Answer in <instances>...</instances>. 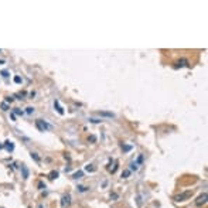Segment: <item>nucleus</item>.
Wrapping results in <instances>:
<instances>
[{"label":"nucleus","mask_w":208,"mask_h":208,"mask_svg":"<svg viewBox=\"0 0 208 208\" xmlns=\"http://www.w3.org/2000/svg\"><path fill=\"white\" fill-rule=\"evenodd\" d=\"M191 197H192V191H184V192L177 194L176 197H174V201H176V202H183V201L190 200Z\"/></svg>","instance_id":"obj_1"},{"label":"nucleus","mask_w":208,"mask_h":208,"mask_svg":"<svg viewBox=\"0 0 208 208\" xmlns=\"http://www.w3.org/2000/svg\"><path fill=\"white\" fill-rule=\"evenodd\" d=\"M35 128L38 129L40 132H45L47 129H50V125H48L47 122H44L43 119H37L35 120Z\"/></svg>","instance_id":"obj_2"},{"label":"nucleus","mask_w":208,"mask_h":208,"mask_svg":"<svg viewBox=\"0 0 208 208\" xmlns=\"http://www.w3.org/2000/svg\"><path fill=\"white\" fill-rule=\"evenodd\" d=\"M207 198H208L207 192H202L201 195H198V198L195 200V205H197V207H202V205H205V204H207Z\"/></svg>","instance_id":"obj_3"},{"label":"nucleus","mask_w":208,"mask_h":208,"mask_svg":"<svg viewBox=\"0 0 208 208\" xmlns=\"http://www.w3.org/2000/svg\"><path fill=\"white\" fill-rule=\"evenodd\" d=\"M70 205H71V195H70V194H65L64 197L61 198V207L68 208Z\"/></svg>","instance_id":"obj_4"},{"label":"nucleus","mask_w":208,"mask_h":208,"mask_svg":"<svg viewBox=\"0 0 208 208\" xmlns=\"http://www.w3.org/2000/svg\"><path fill=\"white\" fill-rule=\"evenodd\" d=\"M4 147L7 149L9 152H13V149H14V144H13V142H10V140H6V142H4Z\"/></svg>","instance_id":"obj_5"},{"label":"nucleus","mask_w":208,"mask_h":208,"mask_svg":"<svg viewBox=\"0 0 208 208\" xmlns=\"http://www.w3.org/2000/svg\"><path fill=\"white\" fill-rule=\"evenodd\" d=\"M54 108L57 109V112L60 113V115H64V109L61 108V105H60V102H58V101H55V102H54Z\"/></svg>","instance_id":"obj_6"},{"label":"nucleus","mask_w":208,"mask_h":208,"mask_svg":"<svg viewBox=\"0 0 208 208\" xmlns=\"http://www.w3.org/2000/svg\"><path fill=\"white\" fill-rule=\"evenodd\" d=\"M99 116H105V118H115V115L112 112H98Z\"/></svg>","instance_id":"obj_7"},{"label":"nucleus","mask_w":208,"mask_h":208,"mask_svg":"<svg viewBox=\"0 0 208 208\" xmlns=\"http://www.w3.org/2000/svg\"><path fill=\"white\" fill-rule=\"evenodd\" d=\"M85 170H87V171H89V173H94V171H95L96 168L94 167V166H92V164H88V166H87V167H85Z\"/></svg>","instance_id":"obj_8"},{"label":"nucleus","mask_w":208,"mask_h":208,"mask_svg":"<svg viewBox=\"0 0 208 208\" xmlns=\"http://www.w3.org/2000/svg\"><path fill=\"white\" fill-rule=\"evenodd\" d=\"M84 176V173H82V171H77V173H75V174H74V178H75V180H78V178H81V177Z\"/></svg>","instance_id":"obj_9"},{"label":"nucleus","mask_w":208,"mask_h":208,"mask_svg":"<svg viewBox=\"0 0 208 208\" xmlns=\"http://www.w3.org/2000/svg\"><path fill=\"white\" fill-rule=\"evenodd\" d=\"M21 170H23V176H24V178H27V177H28V171H27L26 166H21Z\"/></svg>","instance_id":"obj_10"},{"label":"nucleus","mask_w":208,"mask_h":208,"mask_svg":"<svg viewBox=\"0 0 208 208\" xmlns=\"http://www.w3.org/2000/svg\"><path fill=\"white\" fill-rule=\"evenodd\" d=\"M129 176H130V170H125V171L122 173V177H123V178H128Z\"/></svg>","instance_id":"obj_11"},{"label":"nucleus","mask_w":208,"mask_h":208,"mask_svg":"<svg viewBox=\"0 0 208 208\" xmlns=\"http://www.w3.org/2000/svg\"><path fill=\"white\" fill-rule=\"evenodd\" d=\"M57 177H58V173H57V171H51V173H50V178H51V180H54Z\"/></svg>","instance_id":"obj_12"},{"label":"nucleus","mask_w":208,"mask_h":208,"mask_svg":"<svg viewBox=\"0 0 208 208\" xmlns=\"http://www.w3.org/2000/svg\"><path fill=\"white\" fill-rule=\"evenodd\" d=\"M88 142H91V143H95V142H96V136H94V135H92V136H89L88 137Z\"/></svg>","instance_id":"obj_13"},{"label":"nucleus","mask_w":208,"mask_h":208,"mask_svg":"<svg viewBox=\"0 0 208 208\" xmlns=\"http://www.w3.org/2000/svg\"><path fill=\"white\" fill-rule=\"evenodd\" d=\"M177 64H180V65H177V67H183V65H187V60H181V61H178Z\"/></svg>","instance_id":"obj_14"},{"label":"nucleus","mask_w":208,"mask_h":208,"mask_svg":"<svg viewBox=\"0 0 208 208\" xmlns=\"http://www.w3.org/2000/svg\"><path fill=\"white\" fill-rule=\"evenodd\" d=\"M31 157H33V159H34L35 161H40V157L37 156V153H31Z\"/></svg>","instance_id":"obj_15"},{"label":"nucleus","mask_w":208,"mask_h":208,"mask_svg":"<svg viewBox=\"0 0 208 208\" xmlns=\"http://www.w3.org/2000/svg\"><path fill=\"white\" fill-rule=\"evenodd\" d=\"M1 109H3V111H9V105L6 104V102H3V104H1Z\"/></svg>","instance_id":"obj_16"},{"label":"nucleus","mask_w":208,"mask_h":208,"mask_svg":"<svg viewBox=\"0 0 208 208\" xmlns=\"http://www.w3.org/2000/svg\"><path fill=\"white\" fill-rule=\"evenodd\" d=\"M130 168H132V170H137V168H139V166H137L136 163H132V164H130Z\"/></svg>","instance_id":"obj_17"},{"label":"nucleus","mask_w":208,"mask_h":208,"mask_svg":"<svg viewBox=\"0 0 208 208\" xmlns=\"http://www.w3.org/2000/svg\"><path fill=\"white\" fill-rule=\"evenodd\" d=\"M14 113H16V115H23V111H21V109H14Z\"/></svg>","instance_id":"obj_18"},{"label":"nucleus","mask_w":208,"mask_h":208,"mask_svg":"<svg viewBox=\"0 0 208 208\" xmlns=\"http://www.w3.org/2000/svg\"><path fill=\"white\" fill-rule=\"evenodd\" d=\"M89 122H92V123H99V122H102V120H98V119H94V118H91Z\"/></svg>","instance_id":"obj_19"},{"label":"nucleus","mask_w":208,"mask_h":208,"mask_svg":"<svg viewBox=\"0 0 208 208\" xmlns=\"http://www.w3.org/2000/svg\"><path fill=\"white\" fill-rule=\"evenodd\" d=\"M14 82H16V84H20V82H21V78H20V77H14Z\"/></svg>","instance_id":"obj_20"},{"label":"nucleus","mask_w":208,"mask_h":208,"mask_svg":"<svg viewBox=\"0 0 208 208\" xmlns=\"http://www.w3.org/2000/svg\"><path fill=\"white\" fill-rule=\"evenodd\" d=\"M78 188H80V191H87V190H88V188H87V187H84V185H80V187H78Z\"/></svg>","instance_id":"obj_21"},{"label":"nucleus","mask_w":208,"mask_h":208,"mask_svg":"<svg viewBox=\"0 0 208 208\" xmlns=\"http://www.w3.org/2000/svg\"><path fill=\"white\" fill-rule=\"evenodd\" d=\"M33 112H34V108H31V106H30V108H27V113H28V115L33 113Z\"/></svg>","instance_id":"obj_22"},{"label":"nucleus","mask_w":208,"mask_h":208,"mask_svg":"<svg viewBox=\"0 0 208 208\" xmlns=\"http://www.w3.org/2000/svg\"><path fill=\"white\" fill-rule=\"evenodd\" d=\"M122 149H123V150H126V152H128V150H130V149H132V147H130V146H122Z\"/></svg>","instance_id":"obj_23"},{"label":"nucleus","mask_w":208,"mask_h":208,"mask_svg":"<svg viewBox=\"0 0 208 208\" xmlns=\"http://www.w3.org/2000/svg\"><path fill=\"white\" fill-rule=\"evenodd\" d=\"M6 102H13V98H11V96H7V98H6Z\"/></svg>","instance_id":"obj_24"},{"label":"nucleus","mask_w":208,"mask_h":208,"mask_svg":"<svg viewBox=\"0 0 208 208\" xmlns=\"http://www.w3.org/2000/svg\"><path fill=\"white\" fill-rule=\"evenodd\" d=\"M1 75H3V77H9V74H7V71H3V72H1Z\"/></svg>","instance_id":"obj_25"},{"label":"nucleus","mask_w":208,"mask_h":208,"mask_svg":"<svg viewBox=\"0 0 208 208\" xmlns=\"http://www.w3.org/2000/svg\"><path fill=\"white\" fill-rule=\"evenodd\" d=\"M111 198H115V200H116V198H118V194H112V195H111Z\"/></svg>","instance_id":"obj_26"}]
</instances>
